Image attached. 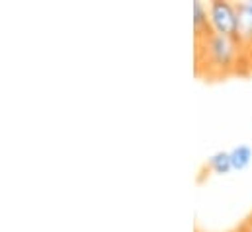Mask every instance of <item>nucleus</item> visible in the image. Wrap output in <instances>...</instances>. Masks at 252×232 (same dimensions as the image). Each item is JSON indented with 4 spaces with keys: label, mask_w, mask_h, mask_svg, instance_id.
<instances>
[{
    "label": "nucleus",
    "mask_w": 252,
    "mask_h": 232,
    "mask_svg": "<svg viewBox=\"0 0 252 232\" xmlns=\"http://www.w3.org/2000/svg\"><path fill=\"white\" fill-rule=\"evenodd\" d=\"M209 20L215 33L227 35L231 39H239V12L233 2L227 0H211L207 4Z\"/></svg>",
    "instance_id": "nucleus-2"
},
{
    "label": "nucleus",
    "mask_w": 252,
    "mask_h": 232,
    "mask_svg": "<svg viewBox=\"0 0 252 232\" xmlns=\"http://www.w3.org/2000/svg\"><path fill=\"white\" fill-rule=\"evenodd\" d=\"M197 49H203L205 62L209 64V68L223 72V74L233 68L235 58H237V41L221 33H213L203 43H199Z\"/></svg>",
    "instance_id": "nucleus-1"
},
{
    "label": "nucleus",
    "mask_w": 252,
    "mask_h": 232,
    "mask_svg": "<svg viewBox=\"0 0 252 232\" xmlns=\"http://www.w3.org/2000/svg\"><path fill=\"white\" fill-rule=\"evenodd\" d=\"M193 33H195V45L203 43L207 37H211L215 31H213V26H211V20H209V8L201 2V0H195L193 2Z\"/></svg>",
    "instance_id": "nucleus-3"
},
{
    "label": "nucleus",
    "mask_w": 252,
    "mask_h": 232,
    "mask_svg": "<svg viewBox=\"0 0 252 232\" xmlns=\"http://www.w3.org/2000/svg\"><path fill=\"white\" fill-rule=\"evenodd\" d=\"M229 154H231L233 170H245L252 162V148L249 145H239V146L231 148Z\"/></svg>",
    "instance_id": "nucleus-6"
},
{
    "label": "nucleus",
    "mask_w": 252,
    "mask_h": 232,
    "mask_svg": "<svg viewBox=\"0 0 252 232\" xmlns=\"http://www.w3.org/2000/svg\"><path fill=\"white\" fill-rule=\"evenodd\" d=\"M239 12V41H252V0L237 4Z\"/></svg>",
    "instance_id": "nucleus-4"
},
{
    "label": "nucleus",
    "mask_w": 252,
    "mask_h": 232,
    "mask_svg": "<svg viewBox=\"0 0 252 232\" xmlns=\"http://www.w3.org/2000/svg\"><path fill=\"white\" fill-rule=\"evenodd\" d=\"M239 232H252V217H249V219L243 223V227L239 229Z\"/></svg>",
    "instance_id": "nucleus-7"
},
{
    "label": "nucleus",
    "mask_w": 252,
    "mask_h": 232,
    "mask_svg": "<svg viewBox=\"0 0 252 232\" xmlns=\"http://www.w3.org/2000/svg\"><path fill=\"white\" fill-rule=\"evenodd\" d=\"M207 168L213 170L215 174H229L233 170V162H231V154L229 150H219L213 156L207 158Z\"/></svg>",
    "instance_id": "nucleus-5"
}]
</instances>
